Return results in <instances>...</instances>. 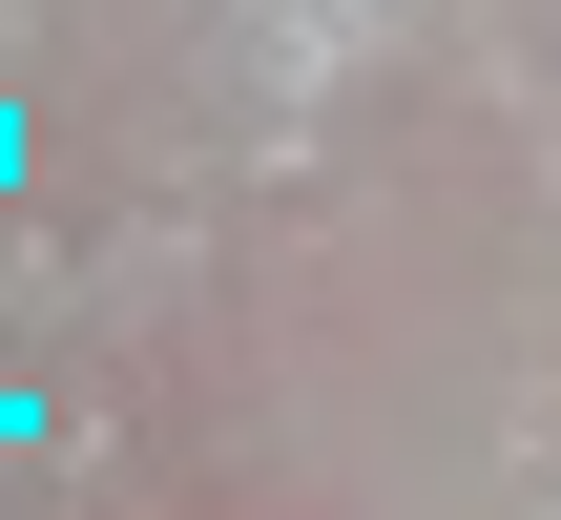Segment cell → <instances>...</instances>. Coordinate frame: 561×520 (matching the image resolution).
Returning a JSON list of instances; mask_svg holds the SVG:
<instances>
[{
	"label": "cell",
	"mask_w": 561,
	"mask_h": 520,
	"mask_svg": "<svg viewBox=\"0 0 561 520\" xmlns=\"http://www.w3.org/2000/svg\"><path fill=\"white\" fill-rule=\"evenodd\" d=\"M21 438H42V396H0V459H21Z\"/></svg>",
	"instance_id": "1"
},
{
	"label": "cell",
	"mask_w": 561,
	"mask_h": 520,
	"mask_svg": "<svg viewBox=\"0 0 561 520\" xmlns=\"http://www.w3.org/2000/svg\"><path fill=\"white\" fill-rule=\"evenodd\" d=\"M0 208H21V104H0Z\"/></svg>",
	"instance_id": "2"
},
{
	"label": "cell",
	"mask_w": 561,
	"mask_h": 520,
	"mask_svg": "<svg viewBox=\"0 0 561 520\" xmlns=\"http://www.w3.org/2000/svg\"><path fill=\"white\" fill-rule=\"evenodd\" d=\"M354 21H396V0H354Z\"/></svg>",
	"instance_id": "3"
}]
</instances>
